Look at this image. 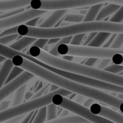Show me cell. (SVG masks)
I'll use <instances>...</instances> for the list:
<instances>
[{
    "label": "cell",
    "mask_w": 123,
    "mask_h": 123,
    "mask_svg": "<svg viewBox=\"0 0 123 123\" xmlns=\"http://www.w3.org/2000/svg\"><path fill=\"white\" fill-rule=\"evenodd\" d=\"M18 34L22 36H29L36 38H60L73 36L77 34L91 32H108L114 33H123V22L114 23L110 21H91L70 23L69 25L53 27L41 28L31 27L25 24L18 25Z\"/></svg>",
    "instance_id": "cell-1"
},
{
    "label": "cell",
    "mask_w": 123,
    "mask_h": 123,
    "mask_svg": "<svg viewBox=\"0 0 123 123\" xmlns=\"http://www.w3.org/2000/svg\"><path fill=\"white\" fill-rule=\"evenodd\" d=\"M72 93H73L67 91L64 88H59L58 89L52 92H49L45 95H43L41 97L26 101L24 103L12 106L11 108L9 107L5 110L0 111V123L21 115L27 114L31 111H33L42 106L48 105L49 104L51 103V98L55 94H60L65 97H68L72 95Z\"/></svg>",
    "instance_id": "cell-2"
},
{
    "label": "cell",
    "mask_w": 123,
    "mask_h": 123,
    "mask_svg": "<svg viewBox=\"0 0 123 123\" xmlns=\"http://www.w3.org/2000/svg\"><path fill=\"white\" fill-rule=\"evenodd\" d=\"M51 103L62 109L69 111L70 113H73L74 114L84 118L91 123H115L110 119L93 114L89 108H87L83 104H78L62 95H54L51 98Z\"/></svg>",
    "instance_id": "cell-3"
},
{
    "label": "cell",
    "mask_w": 123,
    "mask_h": 123,
    "mask_svg": "<svg viewBox=\"0 0 123 123\" xmlns=\"http://www.w3.org/2000/svg\"><path fill=\"white\" fill-rule=\"evenodd\" d=\"M72 73L123 87V75L112 73L103 69L75 62L72 67Z\"/></svg>",
    "instance_id": "cell-4"
},
{
    "label": "cell",
    "mask_w": 123,
    "mask_h": 123,
    "mask_svg": "<svg viewBox=\"0 0 123 123\" xmlns=\"http://www.w3.org/2000/svg\"><path fill=\"white\" fill-rule=\"evenodd\" d=\"M46 12L47 11L46 10L29 9L15 15L7 18L0 19V31H3L7 28L23 24L33 18L41 16Z\"/></svg>",
    "instance_id": "cell-5"
},
{
    "label": "cell",
    "mask_w": 123,
    "mask_h": 123,
    "mask_svg": "<svg viewBox=\"0 0 123 123\" xmlns=\"http://www.w3.org/2000/svg\"><path fill=\"white\" fill-rule=\"evenodd\" d=\"M89 109L93 114L110 119L115 123H123V114L109 106L95 102Z\"/></svg>",
    "instance_id": "cell-6"
},
{
    "label": "cell",
    "mask_w": 123,
    "mask_h": 123,
    "mask_svg": "<svg viewBox=\"0 0 123 123\" xmlns=\"http://www.w3.org/2000/svg\"><path fill=\"white\" fill-rule=\"evenodd\" d=\"M69 10H54L53 12L46 18L38 27L41 28H53L54 27L59 20L63 18V17L67 15Z\"/></svg>",
    "instance_id": "cell-7"
},
{
    "label": "cell",
    "mask_w": 123,
    "mask_h": 123,
    "mask_svg": "<svg viewBox=\"0 0 123 123\" xmlns=\"http://www.w3.org/2000/svg\"><path fill=\"white\" fill-rule=\"evenodd\" d=\"M43 123H91L89 121L85 119L84 118L76 115H68L64 117H57L56 118L45 121Z\"/></svg>",
    "instance_id": "cell-8"
},
{
    "label": "cell",
    "mask_w": 123,
    "mask_h": 123,
    "mask_svg": "<svg viewBox=\"0 0 123 123\" xmlns=\"http://www.w3.org/2000/svg\"><path fill=\"white\" fill-rule=\"evenodd\" d=\"M13 66L14 65L10 59H7L3 62L2 67L0 68V88L5 85L6 80Z\"/></svg>",
    "instance_id": "cell-9"
},
{
    "label": "cell",
    "mask_w": 123,
    "mask_h": 123,
    "mask_svg": "<svg viewBox=\"0 0 123 123\" xmlns=\"http://www.w3.org/2000/svg\"><path fill=\"white\" fill-rule=\"evenodd\" d=\"M36 40V38L29 37V36H22L18 41H15L12 44H10L9 46L18 51H23L24 49L31 46Z\"/></svg>",
    "instance_id": "cell-10"
},
{
    "label": "cell",
    "mask_w": 123,
    "mask_h": 123,
    "mask_svg": "<svg viewBox=\"0 0 123 123\" xmlns=\"http://www.w3.org/2000/svg\"><path fill=\"white\" fill-rule=\"evenodd\" d=\"M119 5H114L111 3H108V5L103 6L102 8L101 9L100 12H98L96 20V21H101L104 20V19H106V18L111 16V15H113L119 8Z\"/></svg>",
    "instance_id": "cell-11"
},
{
    "label": "cell",
    "mask_w": 123,
    "mask_h": 123,
    "mask_svg": "<svg viewBox=\"0 0 123 123\" xmlns=\"http://www.w3.org/2000/svg\"><path fill=\"white\" fill-rule=\"evenodd\" d=\"M111 33L108 32H97L93 38L87 45L93 47H102L104 43L107 41Z\"/></svg>",
    "instance_id": "cell-12"
},
{
    "label": "cell",
    "mask_w": 123,
    "mask_h": 123,
    "mask_svg": "<svg viewBox=\"0 0 123 123\" xmlns=\"http://www.w3.org/2000/svg\"><path fill=\"white\" fill-rule=\"evenodd\" d=\"M104 6V4H98L90 6L88 10L86 11V14L84 15L83 22H91L95 21L96 18L100 12L101 9Z\"/></svg>",
    "instance_id": "cell-13"
},
{
    "label": "cell",
    "mask_w": 123,
    "mask_h": 123,
    "mask_svg": "<svg viewBox=\"0 0 123 123\" xmlns=\"http://www.w3.org/2000/svg\"><path fill=\"white\" fill-rule=\"evenodd\" d=\"M26 83L21 86L20 87H19L15 91V95H14V98L12 102V106H17L19 105L22 103H23V100H24V97H25V91H26Z\"/></svg>",
    "instance_id": "cell-14"
},
{
    "label": "cell",
    "mask_w": 123,
    "mask_h": 123,
    "mask_svg": "<svg viewBox=\"0 0 123 123\" xmlns=\"http://www.w3.org/2000/svg\"><path fill=\"white\" fill-rule=\"evenodd\" d=\"M36 115L34 116L31 123H43L46 120V106H42L36 110Z\"/></svg>",
    "instance_id": "cell-15"
},
{
    "label": "cell",
    "mask_w": 123,
    "mask_h": 123,
    "mask_svg": "<svg viewBox=\"0 0 123 123\" xmlns=\"http://www.w3.org/2000/svg\"><path fill=\"white\" fill-rule=\"evenodd\" d=\"M46 106V120H49L58 117L59 106L53 103H50Z\"/></svg>",
    "instance_id": "cell-16"
},
{
    "label": "cell",
    "mask_w": 123,
    "mask_h": 123,
    "mask_svg": "<svg viewBox=\"0 0 123 123\" xmlns=\"http://www.w3.org/2000/svg\"><path fill=\"white\" fill-rule=\"evenodd\" d=\"M84 15L83 14H68L67 13V15L65 18H63L64 21L71 23H77L83 22Z\"/></svg>",
    "instance_id": "cell-17"
},
{
    "label": "cell",
    "mask_w": 123,
    "mask_h": 123,
    "mask_svg": "<svg viewBox=\"0 0 123 123\" xmlns=\"http://www.w3.org/2000/svg\"><path fill=\"white\" fill-rule=\"evenodd\" d=\"M109 21L114 23L123 22V6H120L119 8L113 15H111Z\"/></svg>",
    "instance_id": "cell-18"
},
{
    "label": "cell",
    "mask_w": 123,
    "mask_h": 123,
    "mask_svg": "<svg viewBox=\"0 0 123 123\" xmlns=\"http://www.w3.org/2000/svg\"><path fill=\"white\" fill-rule=\"evenodd\" d=\"M23 72H24V70H23V69H22V68H19V67H18V66L14 65L13 68H12V69L11 70L10 74H9V75H8V78H7V80H6L5 84L8 83L10 82L11 80H14L15 78H17L18 75H20L22 73H23Z\"/></svg>",
    "instance_id": "cell-19"
},
{
    "label": "cell",
    "mask_w": 123,
    "mask_h": 123,
    "mask_svg": "<svg viewBox=\"0 0 123 123\" xmlns=\"http://www.w3.org/2000/svg\"><path fill=\"white\" fill-rule=\"evenodd\" d=\"M86 35H87V33H81V34H77V35L73 36L69 44L75 45V46L83 45V43L84 41V39H85Z\"/></svg>",
    "instance_id": "cell-20"
},
{
    "label": "cell",
    "mask_w": 123,
    "mask_h": 123,
    "mask_svg": "<svg viewBox=\"0 0 123 123\" xmlns=\"http://www.w3.org/2000/svg\"><path fill=\"white\" fill-rule=\"evenodd\" d=\"M122 47H123V33H117L116 36L109 48L122 49Z\"/></svg>",
    "instance_id": "cell-21"
},
{
    "label": "cell",
    "mask_w": 123,
    "mask_h": 123,
    "mask_svg": "<svg viewBox=\"0 0 123 123\" xmlns=\"http://www.w3.org/2000/svg\"><path fill=\"white\" fill-rule=\"evenodd\" d=\"M90 6L98 4L111 3L114 5H117L119 6H123V0H89Z\"/></svg>",
    "instance_id": "cell-22"
},
{
    "label": "cell",
    "mask_w": 123,
    "mask_h": 123,
    "mask_svg": "<svg viewBox=\"0 0 123 123\" xmlns=\"http://www.w3.org/2000/svg\"><path fill=\"white\" fill-rule=\"evenodd\" d=\"M103 70H106V71L110 72V73H112L119 74V73L123 71V66L119 65H117L114 63H111Z\"/></svg>",
    "instance_id": "cell-23"
},
{
    "label": "cell",
    "mask_w": 123,
    "mask_h": 123,
    "mask_svg": "<svg viewBox=\"0 0 123 123\" xmlns=\"http://www.w3.org/2000/svg\"><path fill=\"white\" fill-rule=\"evenodd\" d=\"M25 8H19L16 10H8V11H4L1 15H0V19H3V18H7L13 15H15L17 14H19L20 12H23L25 11Z\"/></svg>",
    "instance_id": "cell-24"
},
{
    "label": "cell",
    "mask_w": 123,
    "mask_h": 123,
    "mask_svg": "<svg viewBox=\"0 0 123 123\" xmlns=\"http://www.w3.org/2000/svg\"><path fill=\"white\" fill-rule=\"evenodd\" d=\"M19 36V34H13L10 36H6L0 38V43L3 45H8L13 41H15Z\"/></svg>",
    "instance_id": "cell-25"
},
{
    "label": "cell",
    "mask_w": 123,
    "mask_h": 123,
    "mask_svg": "<svg viewBox=\"0 0 123 123\" xmlns=\"http://www.w3.org/2000/svg\"><path fill=\"white\" fill-rule=\"evenodd\" d=\"M111 63H112V62L111 59H106V58L99 59L98 61L97 62V63L96 64V65L94 66V68H98V69H104L105 68H106Z\"/></svg>",
    "instance_id": "cell-26"
},
{
    "label": "cell",
    "mask_w": 123,
    "mask_h": 123,
    "mask_svg": "<svg viewBox=\"0 0 123 123\" xmlns=\"http://www.w3.org/2000/svg\"><path fill=\"white\" fill-rule=\"evenodd\" d=\"M50 84H47V85H45L44 86H43L41 88H40L39 90H38L37 91L34 92L33 96H31V98L29 99V100H31V99H34V98H38V97H41V96L44 95V93L46 92V89L49 87Z\"/></svg>",
    "instance_id": "cell-27"
},
{
    "label": "cell",
    "mask_w": 123,
    "mask_h": 123,
    "mask_svg": "<svg viewBox=\"0 0 123 123\" xmlns=\"http://www.w3.org/2000/svg\"><path fill=\"white\" fill-rule=\"evenodd\" d=\"M17 28H18V25L17 26H14V27H11V28H7V29L4 30L2 32L1 31V33H0V38L3 37V36H6L18 34Z\"/></svg>",
    "instance_id": "cell-28"
},
{
    "label": "cell",
    "mask_w": 123,
    "mask_h": 123,
    "mask_svg": "<svg viewBox=\"0 0 123 123\" xmlns=\"http://www.w3.org/2000/svg\"><path fill=\"white\" fill-rule=\"evenodd\" d=\"M48 41H49L48 38H36V40L31 45L38 46L41 49H43L47 44Z\"/></svg>",
    "instance_id": "cell-29"
},
{
    "label": "cell",
    "mask_w": 123,
    "mask_h": 123,
    "mask_svg": "<svg viewBox=\"0 0 123 123\" xmlns=\"http://www.w3.org/2000/svg\"><path fill=\"white\" fill-rule=\"evenodd\" d=\"M98 59H99L95 58V57L86 58V59L85 60V62H83V65H86L90 66V67H94L96 65V64L97 63V62L98 61Z\"/></svg>",
    "instance_id": "cell-30"
},
{
    "label": "cell",
    "mask_w": 123,
    "mask_h": 123,
    "mask_svg": "<svg viewBox=\"0 0 123 123\" xmlns=\"http://www.w3.org/2000/svg\"><path fill=\"white\" fill-rule=\"evenodd\" d=\"M88 98L84 96H82V95H80V94H76L74 96V97L72 98L73 101L78 103V104H83V103L86 101V100Z\"/></svg>",
    "instance_id": "cell-31"
},
{
    "label": "cell",
    "mask_w": 123,
    "mask_h": 123,
    "mask_svg": "<svg viewBox=\"0 0 123 123\" xmlns=\"http://www.w3.org/2000/svg\"><path fill=\"white\" fill-rule=\"evenodd\" d=\"M96 33H97V32H91V33H87L88 35H86V38H85V39H84V41H83V46H87V45L90 43V41L93 38V37L96 36Z\"/></svg>",
    "instance_id": "cell-32"
},
{
    "label": "cell",
    "mask_w": 123,
    "mask_h": 123,
    "mask_svg": "<svg viewBox=\"0 0 123 123\" xmlns=\"http://www.w3.org/2000/svg\"><path fill=\"white\" fill-rule=\"evenodd\" d=\"M26 114H24V115H21V116H19V117H17L15 118H13V119H9L7 121H5L4 122H1V123H20L23 119L25 118Z\"/></svg>",
    "instance_id": "cell-33"
},
{
    "label": "cell",
    "mask_w": 123,
    "mask_h": 123,
    "mask_svg": "<svg viewBox=\"0 0 123 123\" xmlns=\"http://www.w3.org/2000/svg\"><path fill=\"white\" fill-rule=\"evenodd\" d=\"M116 34H117V33H111V35H110V36H109V38L107 39V41H106L104 43V44L102 46V47H104V48H109L110 46H111V43L113 42V41H114L115 36H116Z\"/></svg>",
    "instance_id": "cell-34"
},
{
    "label": "cell",
    "mask_w": 123,
    "mask_h": 123,
    "mask_svg": "<svg viewBox=\"0 0 123 123\" xmlns=\"http://www.w3.org/2000/svg\"><path fill=\"white\" fill-rule=\"evenodd\" d=\"M40 19V16L39 17H36L35 18H33L28 21H27L26 23H23L25 25H29V26H31V27H36L38 24V22Z\"/></svg>",
    "instance_id": "cell-35"
},
{
    "label": "cell",
    "mask_w": 123,
    "mask_h": 123,
    "mask_svg": "<svg viewBox=\"0 0 123 123\" xmlns=\"http://www.w3.org/2000/svg\"><path fill=\"white\" fill-rule=\"evenodd\" d=\"M10 104H11V102L10 101L2 100V101H0V111L8 109L10 107Z\"/></svg>",
    "instance_id": "cell-36"
},
{
    "label": "cell",
    "mask_w": 123,
    "mask_h": 123,
    "mask_svg": "<svg viewBox=\"0 0 123 123\" xmlns=\"http://www.w3.org/2000/svg\"><path fill=\"white\" fill-rule=\"evenodd\" d=\"M95 102H97L96 101H95L94 99H93V98H88L86 100V101L83 103V106H85L86 107H87V108H90V106L93 104V103H95Z\"/></svg>",
    "instance_id": "cell-37"
},
{
    "label": "cell",
    "mask_w": 123,
    "mask_h": 123,
    "mask_svg": "<svg viewBox=\"0 0 123 123\" xmlns=\"http://www.w3.org/2000/svg\"><path fill=\"white\" fill-rule=\"evenodd\" d=\"M33 112H34V111H31V112H29L28 114H27L25 115V118L23 119V121H22L20 123H28V122H29V120L31 119V117H32Z\"/></svg>",
    "instance_id": "cell-38"
},
{
    "label": "cell",
    "mask_w": 123,
    "mask_h": 123,
    "mask_svg": "<svg viewBox=\"0 0 123 123\" xmlns=\"http://www.w3.org/2000/svg\"><path fill=\"white\" fill-rule=\"evenodd\" d=\"M33 93H34V92H32V91H28V92L25 93L24 100H25V101H28V100L31 98V96H33Z\"/></svg>",
    "instance_id": "cell-39"
},
{
    "label": "cell",
    "mask_w": 123,
    "mask_h": 123,
    "mask_svg": "<svg viewBox=\"0 0 123 123\" xmlns=\"http://www.w3.org/2000/svg\"><path fill=\"white\" fill-rule=\"evenodd\" d=\"M59 38H49V41L47 43V45H52V44H55L56 43H57L59 41Z\"/></svg>",
    "instance_id": "cell-40"
},
{
    "label": "cell",
    "mask_w": 123,
    "mask_h": 123,
    "mask_svg": "<svg viewBox=\"0 0 123 123\" xmlns=\"http://www.w3.org/2000/svg\"><path fill=\"white\" fill-rule=\"evenodd\" d=\"M58 88H59V87H58L57 86H56V85H54V84L50 83L49 89V92H52V91H55V90H56V89H58Z\"/></svg>",
    "instance_id": "cell-41"
},
{
    "label": "cell",
    "mask_w": 123,
    "mask_h": 123,
    "mask_svg": "<svg viewBox=\"0 0 123 123\" xmlns=\"http://www.w3.org/2000/svg\"><path fill=\"white\" fill-rule=\"evenodd\" d=\"M69 113H70V111H68V110H66V109H63V110L61 111L60 114H59V117L68 116V115L69 114Z\"/></svg>",
    "instance_id": "cell-42"
},
{
    "label": "cell",
    "mask_w": 123,
    "mask_h": 123,
    "mask_svg": "<svg viewBox=\"0 0 123 123\" xmlns=\"http://www.w3.org/2000/svg\"><path fill=\"white\" fill-rule=\"evenodd\" d=\"M118 111H119V112H121L122 114H123V101L119 104V109H118Z\"/></svg>",
    "instance_id": "cell-43"
},
{
    "label": "cell",
    "mask_w": 123,
    "mask_h": 123,
    "mask_svg": "<svg viewBox=\"0 0 123 123\" xmlns=\"http://www.w3.org/2000/svg\"><path fill=\"white\" fill-rule=\"evenodd\" d=\"M115 96L119 98L121 100H123V93H117Z\"/></svg>",
    "instance_id": "cell-44"
},
{
    "label": "cell",
    "mask_w": 123,
    "mask_h": 123,
    "mask_svg": "<svg viewBox=\"0 0 123 123\" xmlns=\"http://www.w3.org/2000/svg\"><path fill=\"white\" fill-rule=\"evenodd\" d=\"M122 48H123V47H122Z\"/></svg>",
    "instance_id": "cell-45"
}]
</instances>
